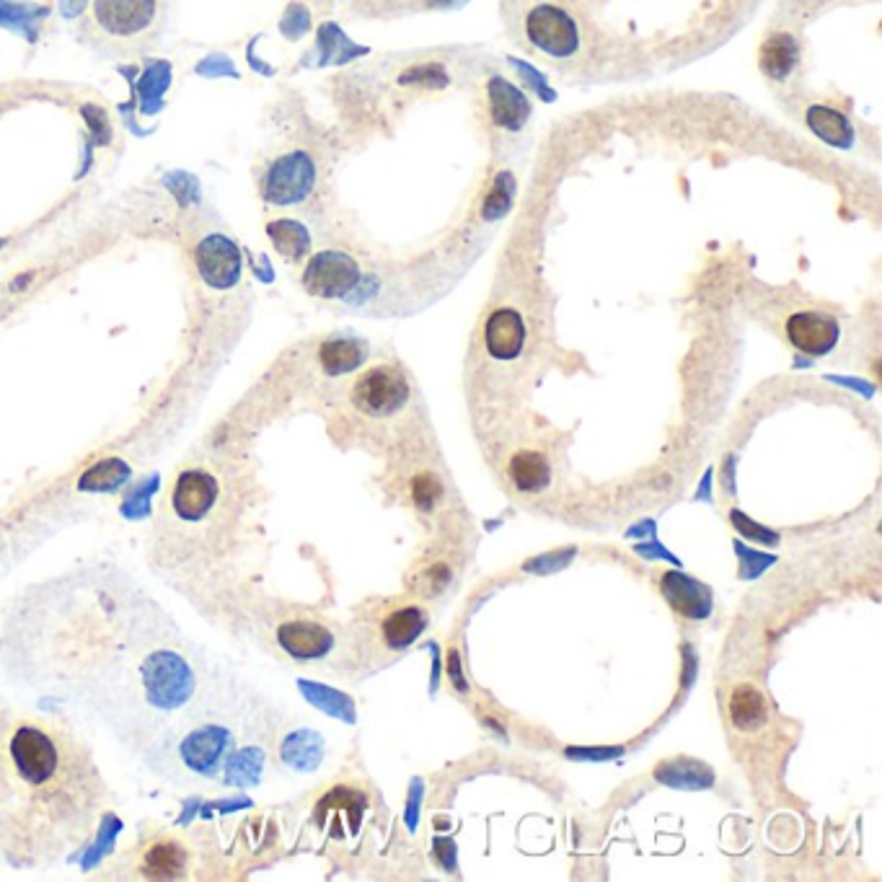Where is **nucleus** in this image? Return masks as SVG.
<instances>
[{"label":"nucleus","instance_id":"1","mask_svg":"<svg viewBox=\"0 0 882 882\" xmlns=\"http://www.w3.org/2000/svg\"><path fill=\"white\" fill-rule=\"evenodd\" d=\"M172 0H80L78 34L109 57H138L166 32Z\"/></svg>","mask_w":882,"mask_h":882},{"label":"nucleus","instance_id":"2","mask_svg":"<svg viewBox=\"0 0 882 882\" xmlns=\"http://www.w3.org/2000/svg\"><path fill=\"white\" fill-rule=\"evenodd\" d=\"M65 743L55 732L34 722H21L11 738V759L21 782L36 792L55 795L65 784Z\"/></svg>","mask_w":882,"mask_h":882},{"label":"nucleus","instance_id":"3","mask_svg":"<svg viewBox=\"0 0 882 882\" xmlns=\"http://www.w3.org/2000/svg\"><path fill=\"white\" fill-rule=\"evenodd\" d=\"M350 399L366 420L389 422L410 406L412 381L399 366H375L355 381Z\"/></svg>","mask_w":882,"mask_h":882},{"label":"nucleus","instance_id":"4","mask_svg":"<svg viewBox=\"0 0 882 882\" xmlns=\"http://www.w3.org/2000/svg\"><path fill=\"white\" fill-rule=\"evenodd\" d=\"M316 161L306 151H287L274 155L270 166L264 168L259 179V192L264 203L274 207L301 205L314 195L316 189Z\"/></svg>","mask_w":882,"mask_h":882},{"label":"nucleus","instance_id":"5","mask_svg":"<svg viewBox=\"0 0 882 882\" xmlns=\"http://www.w3.org/2000/svg\"><path fill=\"white\" fill-rule=\"evenodd\" d=\"M145 696L155 709H179L195 692V673L174 652H153L143 665Z\"/></svg>","mask_w":882,"mask_h":882},{"label":"nucleus","instance_id":"6","mask_svg":"<svg viewBox=\"0 0 882 882\" xmlns=\"http://www.w3.org/2000/svg\"><path fill=\"white\" fill-rule=\"evenodd\" d=\"M362 272L350 254L339 249H324L308 259L303 270V287L308 295L324 301L347 298L358 291Z\"/></svg>","mask_w":882,"mask_h":882},{"label":"nucleus","instance_id":"7","mask_svg":"<svg viewBox=\"0 0 882 882\" xmlns=\"http://www.w3.org/2000/svg\"><path fill=\"white\" fill-rule=\"evenodd\" d=\"M195 266L213 291H231L241 280V249L224 233H210L195 247Z\"/></svg>","mask_w":882,"mask_h":882},{"label":"nucleus","instance_id":"8","mask_svg":"<svg viewBox=\"0 0 882 882\" xmlns=\"http://www.w3.org/2000/svg\"><path fill=\"white\" fill-rule=\"evenodd\" d=\"M487 112L492 130L498 138H518L531 122V101L525 99L521 88L510 84L508 78L492 76L487 80Z\"/></svg>","mask_w":882,"mask_h":882},{"label":"nucleus","instance_id":"9","mask_svg":"<svg viewBox=\"0 0 882 882\" xmlns=\"http://www.w3.org/2000/svg\"><path fill=\"white\" fill-rule=\"evenodd\" d=\"M525 29H529V40L552 57H569L580 47V32H577L573 17H567L557 6L533 9Z\"/></svg>","mask_w":882,"mask_h":882},{"label":"nucleus","instance_id":"10","mask_svg":"<svg viewBox=\"0 0 882 882\" xmlns=\"http://www.w3.org/2000/svg\"><path fill=\"white\" fill-rule=\"evenodd\" d=\"M784 335L795 347L797 352L810 355V358H823L839 345L841 324L836 316L826 314V311H795L784 324Z\"/></svg>","mask_w":882,"mask_h":882},{"label":"nucleus","instance_id":"11","mask_svg":"<svg viewBox=\"0 0 882 882\" xmlns=\"http://www.w3.org/2000/svg\"><path fill=\"white\" fill-rule=\"evenodd\" d=\"M220 498L218 477L207 469H187L176 477L174 492H172V508L176 518L184 523H197L210 513L215 502Z\"/></svg>","mask_w":882,"mask_h":882},{"label":"nucleus","instance_id":"12","mask_svg":"<svg viewBox=\"0 0 882 882\" xmlns=\"http://www.w3.org/2000/svg\"><path fill=\"white\" fill-rule=\"evenodd\" d=\"M233 736L224 725H203V728L192 730L187 738L182 740V761L195 771V774L210 776L218 771L220 761L231 751Z\"/></svg>","mask_w":882,"mask_h":882},{"label":"nucleus","instance_id":"13","mask_svg":"<svg viewBox=\"0 0 882 882\" xmlns=\"http://www.w3.org/2000/svg\"><path fill=\"white\" fill-rule=\"evenodd\" d=\"M427 611L420 606H389L378 619V642L385 655H402L427 629Z\"/></svg>","mask_w":882,"mask_h":882},{"label":"nucleus","instance_id":"14","mask_svg":"<svg viewBox=\"0 0 882 882\" xmlns=\"http://www.w3.org/2000/svg\"><path fill=\"white\" fill-rule=\"evenodd\" d=\"M277 642L287 655L303 660V663L306 660H322L335 647V636H331L329 629L308 619H295L280 624Z\"/></svg>","mask_w":882,"mask_h":882},{"label":"nucleus","instance_id":"15","mask_svg":"<svg viewBox=\"0 0 882 882\" xmlns=\"http://www.w3.org/2000/svg\"><path fill=\"white\" fill-rule=\"evenodd\" d=\"M484 345L494 360H515L525 347V324L521 314L510 308L494 311L487 318Z\"/></svg>","mask_w":882,"mask_h":882},{"label":"nucleus","instance_id":"16","mask_svg":"<svg viewBox=\"0 0 882 882\" xmlns=\"http://www.w3.org/2000/svg\"><path fill=\"white\" fill-rule=\"evenodd\" d=\"M660 590H663V596L668 598V603L673 606V609L684 613V617H692V619L709 617V611H711L709 590L696 580H692V577L668 573L663 577Z\"/></svg>","mask_w":882,"mask_h":882},{"label":"nucleus","instance_id":"17","mask_svg":"<svg viewBox=\"0 0 882 882\" xmlns=\"http://www.w3.org/2000/svg\"><path fill=\"white\" fill-rule=\"evenodd\" d=\"M368 360V342L360 337H331L318 347V362L326 375H347Z\"/></svg>","mask_w":882,"mask_h":882},{"label":"nucleus","instance_id":"18","mask_svg":"<svg viewBox=\"0 0 882 882\" xmlns=\"http://www.w3.org/2000/svg\"><path fill=\"white\" fill-rule=\"evenodd\" d=\"M728 715H730V722L736 730L755 732L766 725L769 704H766V699H763V694L759 692V688L751 684H743V686L732 688L730 701H728Z\"/></svg>","mask_w":882,"mask_h":882},{"label":"nucleus","instance_id":"19","mask_svg":"<svg viewBox=\"0 0 882 882\" xmlns=\"http://www.w3.org/2000/svg\"><path fill=\"white\" fill-rule=\"evenodd\" d=\"M187 867V849L174 839H159L145 849L143 872L153 880H174Z\"/></svg>","mask_w":882,"mask_h":882},{"label":"nucleus","instance_id":"20","mask_svg":"<svg viewBox=\"0 0 882 882\" xmlns=\"http://www.w3.org/2000/svg\"><path fill=\"white\" fill-rule=\"evenodd\" d=\"M510 481H513L515 489H521L525 494H538L544 492L552 481V469H548V461L541 454H533V450H521V454L513 456L510 461Z\"/></svg>","mask_w":882,"mask_h":882},{"label":"nucleus","instance_id":"21","mask_svg":"<svg viewBox=\"0 0 882 882\" xmlns=\"http://www.w3.org/2000/svg\"><path fill=\"white\" fill-rule=\"evenodd\" d=\"M807 128H810L820 140L836 148H851L854 145V128L841 112L828 107H810L805 115Z\"/></svg>","mask_w":882,"mask_h":882},{"label":"nucleus","instance_id":"22","mask_svg":"<svg viewBox=\"0 0 882 882\" xmlns=\"http://www.w3.org/2000/svg\"><path fill=\"white\" fill-rule=\"evenodd\" d=\"M132 469L122 458H101L91 469H86L78 479L80 492H117L122 484H128Z\"/></svg>","mask_w":882,"mask_h":882},{"label":"nucleus","instance_id":"23","mask_svg":"<svg viewBox=\"0 0 882 882\" xmlns=\"http://www.w3.org/2000/svg\"><path fill=\"white\" fill-rule=\"evenodd\" d=\"M266 236H270L274 249H277L285 259L298 262V259L308 257L311 236L306 231V226L298 224V220H291V218L272 220V224H266Z\"/></svg>","mask_w":882,"mask_h":882},{"label":"nucleus","instance_id":"24","mask_svg":"<svg viewBox=\"0 0 882 882\" xmlns=\"http://www.w3.org/2000/svg\"><path fill=\"white\" fill-rule=\"evenodd\" d=\"M280 755L287 766L298 769V771H311L322 763L324 755V743L316 732L311 730H298L293 736H287V740L280 748Z\"/></svg>","mask_w":882,"mask_h":882},{"label":"nucleus","instance_id":"25","mask_svg":"<svg viewBox=\"0 0 882 882\" xmlns=\"http://www.w3.org/2000/svg\"><path fill=\"white\" fill-rule=\"evenodd\" d=\"M797 63V42L790 34H776L763 44L761 65L769 76L784 78Z\"/></svg>","mask_w":882,"mask_h":882},{"label":"nucleus","instance_id":"26","mask_svg":"<svg viewBox=\"0 0 882 882\" xmlns=\"http://www.w3.org/2000/svg\"><path fill=\"white\" fill-rule=\"evenodd\" d=\"M262 751H257V748H243V751L233 753L226 766L228 784H233V787H251V784H257L259 774H262Z\"/></svg>","mask_w":882,"mask_h":882},{"label":"nucleus","instance_id":"27","mask_svg":"<svg viewBox=\"0 0 882 882\" xmlns=\"http://www.w3.org/2000/svg\"><path fill=\"white\" fill-rule=\"evenodd\" d=\"M440 498H443V484L435 473L422 471L412 479V500L414 505L425 510V513L427 510H433L437 502H440Z\"/></svg>","mask_w":882,"mask_h":882},{"label":"nucleus","instance_id":"28","mask_svg":"<svg viewBox=\"0 0 882 882\" xmlns=\"http://www.w3.org/2000/svg\"><path fill=\"white\" fill-rule=\"evenodd\" d=\"M159 489V477H151V481H143L135 492H132V498L124 500L122 505V515L132 518V521H140V518L148 515V510H151V494Z\"/></svg>","mask_w":882,"mask_h":882}]
</instances>
